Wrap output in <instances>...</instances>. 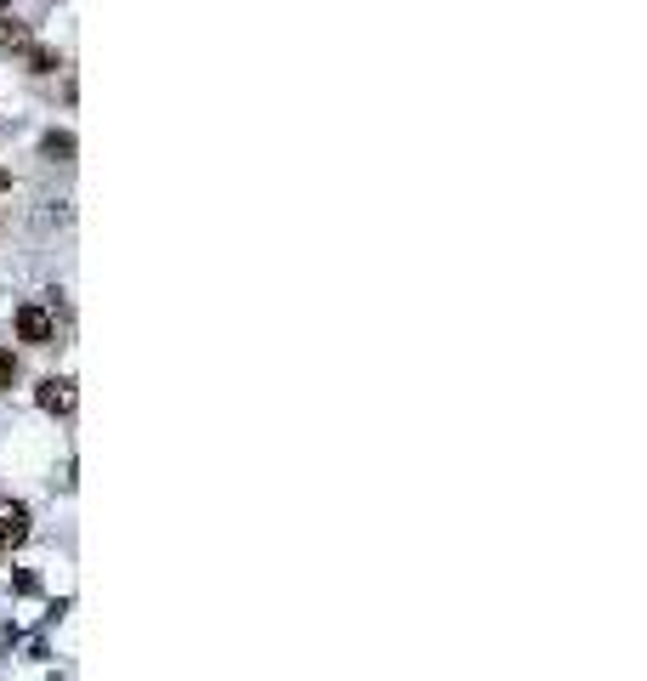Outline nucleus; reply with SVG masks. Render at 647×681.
Returning <instances> with one entry per match:
<instances>
[{
  "instance_id": "obj_1",
  "label": "nucleus",
  "mask_w": 647,
  "mask_h": 681,
  "mask_svg": "<svg viewBox=\"0 0 647 681\" xmlns=\"http://www.w3.org/2000/svg\"><path fill=\"white\" fill-rule=\"evenodd\" d=\"M29 534H35L29 506H23V500H12V494H0V545H6V551H18V545H29Z\"/></svg>"
},
{
  "instance_id": "obj_2",
  "label": "nucleus",
  "mask_w": 647,
  "mask_h": 681,
  "mask_svg": "<svg viewBox=\"0 0 647 681\" xmlns=\"http://www.w3.org/2000/svg\"><path fill=\"white\" fill-rule=\"evenodd\" d=\"M35 403L46 409V415L69 420V415H74V403H80V392H74V381H69V375H46V381L35 386Z\"/></svg>"
},
{
  "instance_id": "obj_3",
  "label": "nucleus",
  "mask_w": 647,
  "mask_h": 681,
  "mask_svg": "<svg viewBox=\"0 0 647 681\" xmlns=\"http://www.w3.org/2000/svg\"><path fill=\"white\" fill-rule=\"evenodd\" d=\"M18 341H29V347H52V341H57V318L46 313L40 301L18 307Z\"/></svg>"
},
{
  "instance_id": "obj_4",
  "label": "nucleus",
  "mask_w": 647,
  "mask_h": 681,
  "mask_svg": "<svg viewBox=\"0 0 647 681\" xmlns=\"http://www.w3.org/2000/svg\"><path fill=\"white\" fill-rule=\"evenodd\" d=\"M35 46V29L23 18H0V52H29Z\"/></svg>"
},
{
  "instance_id": "obj_5",
  "label": "nucleus",
  "mask_w": 647,
  "mask_h": 681,
  "mask_svg": "<svg viewBox=\"0 0 647 681\" xmlns=\"http://www.w3.org/2000/svg\"><path fill=\"white\" fill-rule=\"evenodd\" d=\"M40 154H46V159H69V154H74V137H69V131H46Z\"/></svg>"
},
{
  "instance_id": "obj_6",
  "label": "nucleus",
  "mask_w": 647,
  "mask_h": 681,
  "mask_svg": "<svg viewBox=\"0 0 647 681\" xmlns=\"http://www.w3.org/2000/svg\"><path fill=\"white\" fill-rule=\"evenodd\" d=\"M23 57H29V69L35 74H57V52H46V46H29Z\"/></svg>"
},
{
  "instance_id": "obj_7",
  "label": "nucleus",
  "mask_w": 647,
  "mask_h": 681,
  "mask_svg": "<svg viewBox=\"0 0 647 681\" xmlns=\"http://www.w3.org/2000/svg\"><path fill=\"white\" fill-rule=\"evenodd\" d=\"M12 381H18V358H12V352H0V392H6Z\"/></svg>"
},
{
  "instance_id": "obj_8",
  "label": "nucleus",
  "mask_w": 647,
  "mask_h": 681,
  "mask_svg": "<svg viewBox=\"0 0 647 681\" xmlns=\"http://www.w3.org/2000/svg\"><path fill=\"white\" fill-rule=\"evenodd\" d=\"M0 188H12V176H6V171H0Z\"/></svg>"
}]
</instances>
